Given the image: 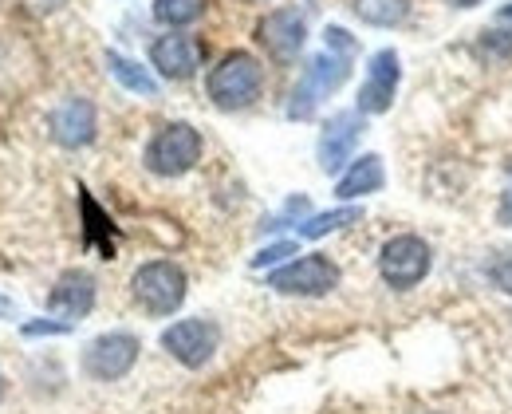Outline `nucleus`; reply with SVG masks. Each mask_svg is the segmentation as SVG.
I'll return each mask as SVG.
<instances>
[{
    "label": "nucleus",
    "instance_id": "12",
    "mask_svg": "<svg viewBox=\"0 0 512 414\" xmlns=\"http://www.w3.org/2000/svg\"><path fill=\"white\" fill-rule=\"evenodd\" d=\"M48 127H52V138H56L60 146H67V150L91 146V142H95V131H99L95 103L83 99V95H71V99H64V103L52 111Z\"/></svg>",
    "mask_w": 512,
    "mask_h": 414
},
{
    "label": "nucleus",
    "instance_id": "16",
    "mask_svg": "<svg viewBox=\"0 0 512 414\" xmlns=\"http://www.w3.org/2000/svg\"><path fill=\"white\" fill-rule=\"evenodd\" d=\"M79 213H83V245L87 249H99L107 261L115 257V241H119V233H115V225H111V217L103 213V206L79 186Z\"/></svg>",
    "mask_w": 512,
    "mask_h": 414
},
{
    "label": "nucleus",
    "instance_id": "7",
    "mask_svg": "<svg viewBox=\"0 0 512 414\" xmlns=\"http://www.w3.org/2000/svg\"><path fill=\"white\" fill-rule=\"evenodd\" d=\"M268 288L284 292V296H327L339 288V265L327 253H308V257H296V261L272 269Z\"/></svg>",
    "mask_w": 512,
    "mask_h": 414
},
{
    "label": "nucleus",
    "instance_id": "22",
    "mask_svg": "<svg viewBox=\"0 0 512 414\" xmlns=\"http://www.w3.org/2000/svg\"><path fill=\"white\" fill-rule=\"evenodd\" d=\"M284 257H296V245L292 241H280V245H268L253 257V269H268V265H280Z\"/></svg>",
    "mask_w": 512,
    "mask_h": 414
},
{
    "label": "nucleus",
    "instance_id": "17",
    "mask_svg": "<svg viewBox=\"0 0 512 414\" xmlns=\"http://www.w3.org/2000/svg\"><path fill=\"white\" fill-rule=\"evenodd\" d=\"M107 71H111L127 91L142 95V99H154V95H158V79L142 68V64H134V60H127V56H119V52H107Z\"/></svg>",
    "mask_w": 512,
    "mask_h": 414
},
{
    "label": "nucleus",
    "instance_id": "15",
    "mask_svg": "<svg viewBox=\"0 0 512 414\" xmlns=\"http://www.w3.org/2000/svg\"><path fill=\"white\" fill-rule=\"evenodd\" d=\"M386 186V170L379 154H359L335 182V198L339 202H355V198H367V194H379Z\"/></svg>",
    "mask_w": 512,
    "mask_h": 414
},
{
    "label": "nucleus",
    "instance_id": "8",
    "mask_svg": "<svg viewBox=\"0 0 512 414\" xmlns=\"http://www.w3.org/2000/svg\"><path fill=\"white\" fill-rule=\"evenodd\" d=\"M221 347V328L205 316H186V320H174L166 332H162V351L170 359H178L182 367H205Z\"/></svg>",
    "mask_w": 512,
    "mask_h": 414
},
{
    "label": "nucleus",
    "instance_id": "20",
    "mask_svg": "<svg viewBox=\"0 0 512 414\" xmlns=\"http://www.w3.org/2000/svg\"><path fill=\"white\" fill-rule=\"evenodd\" d=\"M359 217H363L359 206H339V209H331V213H316V217L300 221V237L316 241V237H327V233H335V229H343V225H355Z\"/></svg>",
    "mask_w": 512,
    "mask_h": 414
},
{
    "label": "nucleus",
    "instance_id": "28",
    "mask_svg": "<svg viewBox=\"0 0 512 414\" xmlns=\"http://www.w3.org/2000/svg\"><path fill=\"white\" fill-rule=\"evenodd\" d=\"M0 316H16V308H12L8 300H0Z\"/></svg>",
    "mask_w": 512,
    "mask_h": 414
},
{
    "label": "nucleus",
    "instance_id": "23",
    "mask_svg": "<svg viewBox=\"0 0 512 414\" xmlns=\"http://www.w3.org/2000/svg\"><path fill=\"white\" fill-rule=\"evenodd\" d=\"M485 52L489 56H512V28H489L485 32Z\"/></svg>",
    "mask_w": 512,
    "mask_h": 414
},
{
    "label": "nucleus",
    "instance_id": "26",
    "mask_svg": "<svg viewBox=\"0 0 512 414\" xmlns=\"http://www.w3.org/2000/svg\"><path fill=\"white\" fill-rule=\"evenodd\" d=\"M32 12H56V8H64L67 0H24Z\"/></svg>",
    "mask_w": 512,
    "mask_h": 414
},
{
    "label": "nucleus",
    "instance_id": "27",
    "mask_svg": "<svg viewBox=\"0 0 512 414\" xmlns=\"http://www.w3.org/2000/svg\"><path fill=\"white\" fill-rule=\"evenodd\" d=\"M453 8H477V4H485V0H449Z\"/></svg>",
    "mask_w": 512,
    "mask_h": 414
},
{
    "label": "nucleus",
    "instance_id": "3",
    "mask_svg": "<svg viewBox=\"0 0 512 414\" xmlns=\"http://www.w3.org/2000/svg\"><path fill=\"white\" fill-rule=\"evenodd\" d=\"M201 154H205V138H201L197 127H190V123H166L146 142L142 162L158 178H182V174H190L193 166L201 162Z\"/></svg>",
    "mask_w": 512,
    "mask_h": 414
},
{
    "label": "nucleus",
    "instance_id": "5",
    "mask_svg": "<svg viewBox=\"0 0 512 414\" xmlns=\"http://www.w3.org/2000/svg\"><path fill=\"white\" fill-rule=\"evenodd\" d=\"M430 265H434V249L418 233H398V237H390L379 249V276H383L386 288H394V292L418 288L430 276Z\"/></svg>",
    "mask_w": 512,
    "mask_h": 414
},
{
    "label": "nucleus",
    "instance_id": "11",
    "mask_svg": "<svg viewBox=\"0 0 512 414\" xmlns=\"http://www.w3.org/2000/svg\"><path fill=\"white\" fill-rule=\"evenodd\" d=\"M398 79H402V60L394 48H383L367 60V79L359 87V115H386L394 95H398Z\"/></svg>",
    "mask_w": 512,
    "mask_h": 414
},
{
    "label": "nucleus",
    "instance_id": "6",
    "mask_svg": "<svg viewBox=\"0 0 512 414\" xmlns=\"http://www.w3.org/2000/svg\"><path fill=\"white\" fill-rule=\"evenodd\" d=\"M138 351H142V344H138L134 332H103V336H95L91 344L83 347L79 367L95 383H119L134 371Z\"/></svg>",
    "mask_w": 512,
    "mask_h": 414
},
{
    "label": "nucleus",
    "instance_id": "13",
    "mask_svg": "<svg viewBox=\"0 0 512 414\" xmlns=\"http://www.w3.org/2000/svg\"><path fill=\"white\" fill-rule=\"evenodd\" d=\"M201 56H205V48L186 32H166L150 44V64L162 79H190L193 71L201 68Z\"/></svg>",
    "mask_w": 512,
    "mask_h": 414
},
{
    "label": "nucleus",
    "instance_id": "2",
    "mask_svg": "<svg viewBox=\"0 0 512 414\" xmlns=\"http://www.w3.org/2000/svg\"><path fill=\"white\" fill-rule=\"evenodd\" d=\"M186 269L174 261H146L130 276V296L146 316H174L186 304Z\"/></svg>",
    "mask_w": 512,
    "mask_h": 414
},
{
    "label": "nucleus",
    "instance_id": "1",
    "mask_svg": "<svg viewBox=\"0 0 512 414\" xmlns=\"http://www.w3.org/2000/svg\"><path fill=\"white\" fill-rule=\"evenodd\" d=\"M264 91V64L256 60L253 52H225L209 79H205V95L213 107L221 111H245L253 107Z\"/></svg>",
    "mask_w": 512,
    "mask_h": 414
},
{
    "label": "nucleus",
    "instance_id": "10",
    "mask_svg": "<svg viewBox=\"0 0 512 414\" xmlns=\"http://www.w3.org/2000/svg\"><path fill=\"white\" fill-rule=\"evenodd\" d=\"M367 115L359 111H335L320 131V170L323 174H339L343 166H351V154L359 146V138L367 131L363 123Z\"/></svg>",
    "mask_w": 512,
    "mask_h": 414
},
{
    "label": "nucleus",
    "instance_id": "21",
    "mask_svg": "<svg viewBox=\"0 0 512 414\" xmlns=\"http://www.w3.org/2000/svg\"><path fill=\"white\" fill-rule=\"evenodd\" d=\"M485 280H489L493 288H501L505 296H512V249L489 253V261H485Z\"/></svg>",
    "mask_w": 512,
    "mask_h": 414
},
{
    "label": "nucleus",
    "instance_id": "19",
    "mask_svg": "<svg viewBox=\"0 0 512 414\" xmlns=\"http://www.w3.org/2000/svg\"><path fill=\"white\" fill-rule=\"evenodd\" d=\"M205 4L209 0H154V20L158 24H166V28H186V24H197L201 16H205Z\"/></svg>",
    "mask_w": 512,
    "mask_h": 414
},
{
    "label": "nucleus",
    "instance_id": "29",
    "mask_svg": "<svg viewBox=\"0 0 512 414\" xmlns=\"http://www.w3.org/2000/svg\"><path fill=\"white\" fill-rule=\"evenodd\" d=\"M4 395H8V379H4V371H0V403H4Z\"/></svg>",
    "mask_w": 512,
    "mask_h": 414
},
{
    "label": "nucleus",
    "instance_id": "24",
    "mask_svg": "<svg viewBox=\"0 0 512 414\" xmlns=\"http://www.w3.org/2000/svg\"><path fill=\"white\" fill-rule=\"evenodd\" d=\"M75 324H67V320H60V324H52V320H36V324H24L20 332L24 336H64V332H71Z\"/></svg>",
    "mask_w": 512,
    "mask_h": 414
},
{
    "label": "nucleus",
    "instance_id": "9",
    "mask_svg": "<svg viewBox=\"0 0 512 414\" xmlns=\"http://www.w3.org/2000/svg\"><path fill=\"white\" fill-rule=\"evenodd\" d=\"M256 40L276 64H292L308 44V20L300 8H276L256 24Z\"/></svg>",
    "mask_w": 512,
    "mask_h": 414
},
{
    "label": "nucleus",
    "instance_id": "25",
    "mask_svg": "<svg viewBox=\"0 0 512 414\" xmlns=\"http://www.w3.org/2000/svg\"><path fill=\"white\" fill-rule=\"evenodd\" d=\"M497 221H501V225H512V174H509L505 194H501V202H497Z\"/></svg>",
    "mask_w": 512,
    "mask_h": 414
},
{
    "label": "nucleus",
    "instance_id": "18",
    "mask_svg": "<svg viewBox=\"0 0 512 414\" xmlns=\"http://www.w3.org/2000/svg\"><path fill=\"white\" fill-rule=\"evenodd\" d=\"M351 8L363 24H375V28H398L410 16V0H355Z\"/></svg>",
    "mask_w": 512,
    "mask_h": 414
},
{
    "label": "nucleus",
    "instance_id": "14",
    "mask_svg": "<svg viewBox=\"0 0 512 414\" xmlns=\"http://www.w3.org/2000/svg\"><path fill=\"white\" fill-rule=\"evenodd\" d=\"M48 308L56 316H64L67 324L83 320L91 308H95V276L87 269H64L56 276L52 292H48Z\"/></svg>",
    "mask_w": 512,
    "mask_h": 414
},
{
    "label": "nucleus",
    "instance_id": "4",
    "mask_svg": "<svg viewBox=\"0 0 512 414\" xmlns=\"http://www.w3.org/2000/svg\"><path fill=\"white\" fill-rule=\"evenodd\" d=\"M351 75V56L343 52H331L323 48L320 56L308 60V68L300 75L296 91H292V103H288V119H312L320 111V103L327 95H335Z\"/></svg>",
    "mask_w": 512,
    "mask_h": 414
}]
</instances>
